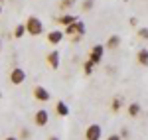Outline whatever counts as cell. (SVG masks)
<instances>
[{"label":"cell","mask_w":148,"mask_h":140,"mask_svg":"<svg viewBox=\"0 0 148 140\" xmlns=\"http://www.w3.org/2000/svg\"><path fill=\"white\" fill-rule=\"evenodd\" d=\"M85 32H87V28H85V22L83 20H77L75 24H71V26L65 28V36H67L71 42H79L81 38L85 36Z\"/></svg>","instance_id":"cell-1"},{"label":"cell","mask_w":148,"mask_h":140,"mask_svg":"<svg viewBox=\"0 0 148 140\" xmlns=\"http://www.w3.org/2000/svg\"><path fill=\"white\" fill-rule=\"evenodd\" d=\"M26 30H28L30 36H42L44 34V24H42V20H40L38 16H28V20H26Z\"/></svg>","instance_id":"cell-2"},{"label":"cell","mask_w":148,"mask_h":140,"mask_svg":"<svg viewBox=\"0 0 148 140\" xmlns=\"http://www.w3.org/2000/svg\"><path fill=\"white\" fill-rule=\"evenodd\" d=\"M32 95H34L36 101H40V103H47L51 99V93L47 91L46 87H42V85H36L34 89H32Z\"/></svg>","instance_id":"cell-3"},{"label":"cell","mask_w":148,"mask_h":140,"mask_svg":"<svg viewBox=\"0 0 148 140\" xmlns=\"http://www.w3.org/2000/svg\"><path fill=\"white\" fill-rule=\"evenodd\" d=\"M103 53H105V46H101V44L93 46L91 51H89V61H93L95 65H99L103 61Z\"/></svg>","instance_id":"cell-4"},{"label":"cell","mask_w":148,"mask_h":140,"mask_svg":"<svg viewBox=\"0 0 148 140\" xmlns=\"http://www.w3.org/2000/svg\"><path fill=\"white\" fill-rule=\"evenodd\" d=\"M103 138V128L99 124H89L85 130V140H101Z\"/></svg>","instance_id":"cell-5"},{"label":"cell","mask_w":148,"mask_h":140,"mask_svg":"<svg viewBox=\"0 0 148 140\" xmlns=\"http://www.w3.org/2000/svg\"><path fill=\"white\" fill-rule=\"evenodd\" d=\"M24 81H26V71L22 67H14L10 71V83L12 85H22Z\"/></svg>","instance_id":"cell-6"},{"label":"cell","mask_w":148,"mask_h":140,"mask_svg":"<svg viewBox=\"0 0 148 140\" xmlns=\"http://www.w3.org/2000/svg\"><path fill=\"white\" fill-rule=\"evenodd\" d=\"M47 122H49V113H47V111H44V109L36 111V115H34V124H36V126L44 128Z\"/></svg>","instance_id":"cell-7"},{"label":"cell","mask_w":148,"mask_h":140,"mask_svg":"<svg viewBox=\"0 0 148 140\" xmlns=\"http://www.w3.org/2000/svg\"><path fill=\"white\" fill-rule=\"evenodd\" d=\"M63 38H65V34H63L61 30H51V32L47 34V44L57 46V44H61V42H63Z\"/></svg>","instance_id":"cell-8"},{"label":"cell","mask_w":148,"mask_h":140,"mask_svg":"<svg viewBox=\"0 0 148 140\" xmlns=\"http://www.w3.org/2000/svg\"><path fill=\"white\" fill-rule=\"evenodd\" d=\"M59 57H61V55H59V51H57V49H53V51H49V53H47V65H49V67H51V69H57V67H59Z\"/></svg>","instance_id":"cell-9"},{"label":"cell","mask_w":148,"mask_h":140,"mask_svg":"<svg viewBox=\"0 0 148 140\" xmlns=\"http://www.w3.org/2000/svg\"><path fill=\"white\" fill-rule=\"evenodd\" d=\"M77 20H79V18H77V16H73V14H61V16L57 18V24H61V26H65V28H67V26H71V24H75Z\"/></svg>","instance_id":"cell-10"},{"label":"cell","mask_w":148,"mask_h":140,"mask_svg":"<svg viewBox=\"0 0 148 140\" xmlns=\"http://www.w3.org/2000/svg\"><path fill=\"white\" fill-rule=\"evenodd\" d=\"M136 63H138V65L148 67V49H146V47H140V49L136 51Z\"/></svg>","instance_id":"cell-11"},{"label":"cell","mask_w":148,"mask_h":140,"mask_svg":"<svg viewBox=\"0 0 148 140\" xmlns=\"http://www.w3.org/2000/svg\"><path fill=\"white\" fill-rule=\"evenodd\" d=\"M119 46H121V36H116V34L109 36L107 42H105V47H109V49H116Z\"/></svg>","instance_id":"cell-12"},{"label":"cell","mask_w":148,"mask_h":140,"mask_svg":"<svg viewBox=\"0 0 148 140\" xmlns=\"http://www.w3.org/2000/svg\"><path fill=\"white\" fill-rule=\"evenodd\" d=\"M56 113L59 115V117H67L69 115V105L65 103V101H57L56 103Z\"/></svg>","instance_id":"cell-13"},{"label":"cell","mask_w":148,"mask_h":140,"mask_svg":"<svg viewBox=\"0 0 148 140\" xmlns=\"http://www.w3.org/2000/svg\"><path fill=\"white\" fill-rule=\"evenodd\" d=\"M126 111H128V117H130V118H136L138 115L142 113V107H140V103H130Z\"/></svg>","instance_id":"cell-14"},{"label":"cell","mask_w":148,"mask_h":140,"mask_svg":"<svg viewBox=\"0 0 148 140\" xmlns=\"http://www.w3.org/2000/svg\"><path fill=\"white\" fill-rule=\"evenodd\" d=\"M123 109V99L121 97H113V101H111V111L113 113H119Z\"/></svg>","instance_id":"cell-15"},{"label":"cell","mask_w":148,"mask_h":140,"mask_svg":"<svg viewBox=\"0 0 148 140\" xmlns=\"http://www.w3.org/2000/svg\"><path fill=\"white\" fill-rule=\"evenodd\" d=\"M24 34H28V30H26V24H18V26L14 28V38H18V40H20Z\"/></svg>","instance_id":"cell-16"},{"label":"cell","mask_w":148,"mask_h":140,"mask_svg":"<svg viewBox=\"0 0 148 140\" xmlns=\"http://www.w3.org/2000/svg\"><path fill=\"white\" fill-rule=\"evenodd\" d=\"M93 69H95V63L93 61H89V59L83 61V73L85 75H93Z\"/></svg>","instance_id":"cell-17"},{"label":"cell","mask_w":148,"mask_h":140,"mask_svg":"<svg viewBox=\"0 0 148 140\" xmlns=\"http://www.w3.org/2000/svg\"><path fill=\"white\" fill-rule=\"evenodd\" d=\"M75 2H77V0H59V8H61V10H69Z\"/></svg>","instance_id":"cell-18"},{"label":"cell","mask_w":148,"mask_h":140,"mask_svg":"<svg viewBox=\"0 0 148 140\" xmlns=\"http://www.w3.org/2000/svg\"><path fill=\"white\" fill-rule=\"evenodd\" d=\"M95 6V0H83V4H81V10L83 12H89Z\"/></svg>","instance_id":"cell-19"},{"label":"cell","mask_w":148,"mask_h":140,"mask_svg":"<svg viewBox=\"0 0 148 140\" xmlns=\"http://www.w3.org/2000/svg\"><path fill=\"white\" fill-rule=\"evenodd\" d=\"M138 38L140 40H148V28H138Z\"/></svg>","instance_id":"cell-20"},{"label":"cell","mask_w":148,"mask_h":140,"mask_svg":"<svg viewBox=\"0 0 148 140\" xmlns=\"http://www.w3.org/2000/svg\"><path fill=\"white\" fill-rule=\"evenodd\" d=\"M20 140H28L30 138V130L28 128H22V132H20V136H18Z\"/></svg>","instance_id":"cell-21"},{"label":"cell","mask_w":148,"mask_h":140,"mask_svg":"<svg viewBox=\"0 0 148 140\" xmlns=\"http://www.w3.org/2000/svg\"><path fill=\"white\" fill-rule=\"evenodd\" d=\"M128 136H130V130L126 128V126H125V128H121V138L125 140V138H128Z\"/></svg>","instance_id":"cell-22"},{"label":"cell","mask_w":148,"mask_h":140,"mask_svg":"<svg viewBox=\"0 0 148 140\" xmlns=\"http://www.w3.org/2000/svg\"><path fill=\"white\" fill-rule=\"evenodd\" d=\"M107 140H123V138H121V134H111Z\"/></svg>","instance_id":"cell-23"},{"label":"cell","mask_w":148,"mask_h":140,"mask_svg":"<svg viewBox=\"0 0 148 140\" xmlns=\"http://www.w3.org/2000/svg\"><path fill=\"white\" fill-rule=\"evenodd\" d=\"M4 140H20V138H16V136H8V138H4Z\"/></svg>","instance_id":"cell-24"},{"label":"cell","mask_w":148,"mask_h":140,"mask_svg":"<svg viewBox=\"0 0 148 140\" xmlns=\"http://www.w3.org/2000/svg\"><path fill=\"white\" fill-rule=\"evenodd\" d=\"M47 140H59V136H49Z\"/></svg>","instance_id":"cell-25"},{"label":"cell","mask_w":148,"mask_h":140,"mask_svg":"<svg viewBox=\"0 0 148 140\" xmlns=\"http://www.w3.org/2000/svg\"><path fill=\"white\" fill-rule=\"evenodd\" d=\"M0 51H2V40H0Z\"/></svg>","instance_id":"cell-26"},{"label":"cell","mask_w":148,"mask_h":140,"mask_svg":"<svg viewBox=\"0 0 148 140\" xmlns=\"http://www.w3.org/2000/svg\"><path fill=\"white\" fill-rule=\"evenodd\" d=\"M0 16H2V6H0Z\"/></svg>","instance_id":"cell-27"},{"label":"cell","mask_w":148,"mask_h":140,"mask_svg":"<svg viewBox=\"0 0 148 140\" xmlns=\"http://www.w3.org/2000/svg\"><path fill=\"white\" fill-rule=\"evenodd\" d=\"M2 2H4V0H0V6H2Z\"/></svg>","instance_id":"cell-28"}]
</instances>
